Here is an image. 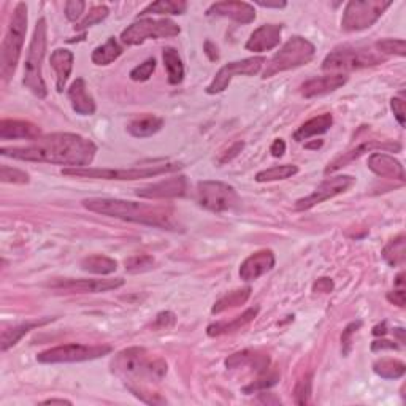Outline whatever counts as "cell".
Listing matches in <instances>:
<instances>
[{
	"mask_svg": "<svg viewBox=\"0 0 406 406\" xmlns=\"http://www.w3.org/2000/svg\"><path fill=\"white\" fill-rule=\"evenodd\" d=\"M97 146L78 134L59 132L40 137L34 145L21 148H2L0 154L25 162L54 163L71 168H86L94 162Z\"/></svg>",
	"mask_w": 406,
	"mask_h": 406,
	"instance_id": "1",
	"label": "cell"
},
{
	"mask_svg": "<svg viewBox=\"0 0 406 406\" xmlns=\"http://www.w3.org/2000/svg\"><path fill=\"white\" fill-rule=\"evenodd\" d=\"M111 371L120 376L127 389L149 405H163L166 398H161L148 389L149 384H159L167 375L168 365L162 357L151 354L145 348H127L117 352L111 360Z\"/></svg>",
	"mask_w": 406,
	"mask_h": 406,
	"instance_id": "2",
	"label": "cell"
},
{
	"mask_svg": "<svg viewBox=\"0 0 406 406\" xmlns=\"http://www.w3.org/2000/svg\"><path fill=\"white\" fill-rule=\"evenodd\" d=\"M83 207L97 214L148 227H157L162 231L176 232L181 228L175 209L168 205L137 203L121 199H86L83 200Z\"/></svg>",
	"mask_w": 406,
	"mask_h": 406,
	"instance_id": "3",
	"label": "cell"
},
{
	"mask_svg": "<svg viewBox=\"0 0 406 406\" xmlns=\"http://www.w3.org/2000/svg\"><path fill=\"white\" fill-rule=\"evenodd\" d=\"M25 32H28V5L19 2L10 19L8 29L0 48V76L6 83L11 80L24 47Z\"/></svg>",
	"mask_w": 406,
	"mask_h": 406,
	"instance_id": "4",
	"label": "cell"
},
{
	"mask_svg": "<svg viewBox=\"0 0 406 406\" xmlns=\"http://www.w3.org/2000/svg\"><path fill=\"white\" fill-rule=\"evenodd\" d=\"M47 43H48V25L45 18L38 19L34 29V35L28 50L24 64V86L28 88L32 94L38 99H45L48 95V88L45 84L42 75V65L45 54H47Z\"/></svg>",
	"mask_w": 406,
	"mask_h": 406,
	"instance_id": "5",
	"label": "cell"
},
{
	"mask_svg": "<svg viewBox=\"0 0 406 406\" xmlns=\"http://www.w3.org/2000/svg\"><path fill=\"white\" fill-rule=\"evenodd\" d=\"M182 168L180 162L157 163L151 167L137 168H64L62 175L76 176V178H93V180H110V181H135L143 178H153L163 173H175Z\"/></svg>",
	"mask_w": 406,
	"mask_h": 406,
	"instance_id": "6",
	"label": "cell"
},
{
	"mask_svg": "<svg viewBox=\"0 0 406 406\" xmlns=\"http://www.w3.org/2000/svg\"><path fill=\"white\" fill-rule=\"evenodd\" d=\"M316 48L314 45L303 37H292L287 40L281 50L267 64L264 78H272L283 71L302 67L314 57Z\"/></svg>",
	"mask_w": 406,
	"mask_h": 406,
	"instance_id": "7",
	"label": "cell"
},
{
	"mask_svg": "<svg viewBox=\"0 0 406 406\" xmlns=\"http://www.w3.org/2000/svg\"><path fill=\"white\" fill-rule=\"evenodd\" d=\"M385 61L376 48H352L344 47L333 50L329 56L324 59V71H352L365 67H373Z\"/></svg>",
	"mask_w": 406,
	"mask_h": 406,
	"instance_id": "8",
	"label": "cell"
},
{
	"mask_svg": "<svg viewBox=\"0 0 406 406\" xmlns=\"http://www.w3.org/2000/svg\"><path fill=\"white\" fill-rule=\"evenodd\" d=\"M181 32L180 25L172 19H139L122 30L121 42L129 47L141 45L146 40H159V38L176 37Z\"/></svg>",
	"mask_w": 406,
	"mask_h": 406,
	"instance_id": "9",
	"label": "cell"
},
{
	"mask_svg": "<svg viewBox=\"0 0 406 406\" xmlns=\"http://www.w3.org/2000/svg\"><path fill=\"white\" fill-rule=\"evenodd\" d=\"M390 5L392 2H384V0H351L344 8L342 28L346 32L369 29Z\"/></svg>",
	"mask_w": 406,
	"mask_h": 406,
	"instance_id": "10",
	"label": "cell"
},
{
	"mask_svg": "<svg viewBox=\"0 0 406 406\" xmlns=\"http://www.w3.org/2000/svg\"><path fill=\"white\" fill-rule=\"evenodd\" d=\"M113 351L108 344H78L70 343L64 346H56L40 352L37 360L42 364H75L86 362L110 354Z\"/></svg>",
	"mask_w": 406,
	"mask_h": 406,
	"instance_id": "11",
	"label": "cell"
},
{
	"mask_svg": "<svg viewBox=\"0 0 406 406\" xmlns=\"http://www.w3.org/2000/svg\"><path fill=\"white\" fill-rule=\"evenodd\" d=\"M197 200L202 208L213 213L232 211L241 203L235 187L222 181H200L197 185Z\"/></svg>",
	"mask_w": 406,
	"mask_h": 406,
	"instance_id": "12",
	"label": "cell"
},
{
	"mask_svg": "<svg viewBox=\"0 0 406 406\" xmlns=\"http://www.w3.org/2000/svg\"><path fill=\"white\" fill-rule=\"evenodd\" d=\"M265 64V57H250V59H243V61H237V62H228L224 65L216 76L213 78V81L208 84L207 93L208 94H221L228 88L231 84L232 78L237 75H245V76H254L257 75L262 70Z\"/></svg>",
	"mask_w": 406,
	"mask_h": 406,
	"instance_id": "13",
	"label": "cell"
},
{
	"mask_svg": "<svg viewBox=\"0 0 406 406\" xmlns=\"http://www.w3.org/2000/svg\"><path fill=\"white\" fill-rule=\"evenodd\" d=\"M356 178L354 176L349 175H338V176H332V178H327L325 181L320 182V185L314 189V192H311L306 197L300 199L296 202V208L297 211H306V209H311L319 203H323L325 200H330L337 195L343 194L346 191L354 186Z\"/></svg>",
	"mask_w": 406,
	"mask_h": 406,
	"instance_id": "14",
	"label": "cell"
},
{
	"mask_svg": "<svg viewBox=\"0 0 406 406\" xmlns=\"http://www.w3.org/2000/svg\"><path fill=\"white\" fill-rule=\"evenodd\" d=\"M124 286L122 278L115 279H56L47 283V287L69 294H99Z\"/></svg>",
	"mask_w": 406,
	"mask_h": 406,
	"instance_id": "15",
	"label": "cell"
},
{
	"mask_svg": "<svg viewBox=\"0 0 406 406\" xmlns=\"http://www.w3.org/2000/svg\"><path fill=\"white\" fill-rule=\"evenodd\" d=\"M373 151H385V153H400L402 151V145L400 143H394V141H379V140H369L359 145L357 148L351 149L349 153H346L344 156L337 157L335 161L329 166L325 167V175L338 172L340 168H343L351 163L352 161H357L359 157H362L366 153H373Z\"/></svg>",
	"mask_w": 406,
	"mask_h": 406,
	"instance_id": "16",
	"label": "cell"
},
{
	"mask_svg": "<svg viewBox=\"0 0 406 406\" xmlns=\"http://www.w3.org/2000/svg\"><path fill=\"white\" fill-rule=\"evenodd\" d=\"M187 191V181L186 176H173V178L162 180L154 185L143 186L137 189V195L141 199H175L182 197Z\"/></svg>",
	"mask_w": 406,
	"mask_h": 406,
	"instance_id": "17",
	"label": "cell"
},
{
	"mask_svg": "<svg viewBox=\"0 0 406 406\" xmlns=\"http://www.w3.org/2000/svg\"><path fill=\"white\" fill-rule=\"evenodd\" d=\"M207 13L208 16L228 18L240 24H250L255 19L254 6L246 2H237V0H226V2L213 4Z\"/></svg>",
	"mask_w": 406,
	"mask_h": 406,
	"instance_id": "18",
	"label": "cell"
},
{
	"mask_svg": "<svg viewBox=\"0 0 406 406\" xmlns=\"http://www.w3.org/2000/svg\"><path fill=\"white\" fill-rule=\"evenodd\" d=\"M274 254L270 250H262L251 254L243 264L240 267V278L246 281V283H251V281L259 279L260 277H264L265 273L273 270L274 267Z\"/></svg>",
	"mask_w": 406,
	"mask_h": 406,
	"instance_id": "19",
	"label": "cell"
},
{
	"mask_svg": "<svg viewBox=\"0 0 406 406\" xmlns=\"http://www.w3.org/2000/svg\"><path fill=\"white\" fill-rule=\"evenodd\" d=\"M283 25L281 24H264L255 29L250 40L246 42V50L253 52H265L277 48L281 42Z\"/></svg>",
	"mask_w": 406,
	"mask_h": 406,
	"instance_id": "20",
	"label": "cell"
},
{
	"mask_svg": "<svg viewBox=\"0 0 406 406\" xmlns=\"http://www.w3.org/2000/svg\"><path fill=\"white\" fill-rule=\"evenodd\" d=\"M42 130L29 121L2 120L0 121V140H38Z\"/></svg>",
	"mask_w": 406,
	"mask_h": 406,
	"instance_id": "21",
	"label": "cell"
},
{
	"mask_svg": "<svg viewBox=\"0 0 406 406\" xmlns=\"http://www.w3.org/2000/svg\"><path fill=\"white\" fill-rule=\"evenodd\" d=\"M346 81H348V76H344L343 74L318 76L303 83L302 88H300V93H302V95L306 97V99H311V97L333 93V91L344 86Z\"/></svg>",
	"mask_w": 406,
	"mask_h": 406,
	"instance_id": "22",
	"label": "cell"
},
{
	"mask_svg": "<svg viewBox=\"0 0 406 406\" xmlns=\"http://www.w3.org/2000/svg\"><path fill=\"white\" fill-rule=\"evenodd\" d=\"M369 168L373 173L383 178H392L405 181V168L400 161L384 153H373L369 157Z\"/></svg>",
	"mask_w": 406,
	"mask_h": 406,
	"instance_id": "23",
	"label": "cell"
},
{
	"mask_svg": "<svg viewBox=\"0 0 406 406\" xmlns=\"http://www.w3.org/2000/svg\"><path fill=\"white\" fill-rule=\"evenodd\" d=\"M69 100L71 103V108L81 116H91L95 113V102L94 97L89 94L88 84L83 78H76L69 88Z\"/></svg>",
	"mask_w": 406,
	"mask_h": 406,
	"instance_id": "24",
	"label": "cell"
},
{
	"mask_svg": "<svg viewBox=\"0 0 406 406\" xmlns=\"http://www.w3.org/2000/svg\"><path fill=\"white\" fill-rule=\"evenodd\" d=\"M74 61H75L74 52L69 50L59 48L56 51H52V54L50 57V64L56 71L57 93H64L65 84H67L69 78L71 75V70H74Z\"/></svg>",
	"mask_w": 406,
	"mask_h": 406,
	"instance_id": "25",
	"label": "cell"
},
{
	"mask_svg": "<svg viewBox=\"0 0 406 406\" xmlns=\"http://www.w3.org/2000/svg\"><path fill=\"white\" fill-rule=\"evenodd\" d=\"M268 365H270V357L264 354V352L251 349L235 352V354L226 359L227 369H245V366H251L255 371H265Z\"/></svg>",
	"mask_w": 406,
	"mask_h": 406,
	"instance_id": "26",
	"label": "cell"
},
{
	"mask_svg": "<svg viewBox=\"0 0 406 406\" xmlns=\"http://www.w3.org/2000/svg\"><path fill=\"white\" fill-rule=\"evenodd\" d=\"M333 124V116L330 113H324L320 116L313 117V120L306 121L305 124L298 127V130L294 134V140L296 141H305L310 140L311 137L323 135L325 132H329Z\"/></svg>",
	"mask_w": 406,
	"mask_h": 406,
	"instance_id": "27",
	"label": "cell"
},
{
	"mask_svg": "<svg viewBox=\"0 0 406 406\" xmlns=\"http://www.w3.org/2000/svg\"><path fill=\"white\" fill-rule=\"evenodd\" d=\"M257 314H259V306L250 308V310H246L243 314H240V316L231 320V323H216V324L208 325L207 333L209 337H219V335H226V333H231L235 330H241L243 327L253 323Z\"/></svg>",
	"mask_w": 406,
	"mask_h": 406,
	"instance_id": "28",
	"label": "cell"
},
{
	"mask_svg": "<svg viewBox=\"0 0 406 406\" xmlns=\"http://www.w3.org/2000/svg\"><path fill=\"white\" fill-rule=\"evenodd\" d=\"M163 126V120L154 115H145L140 117H135L134 121L129 122L127 130L130 135L137 137V139H146L159 132Z\"/></svg>",
	"mask_w": 406,
	"mask_h": 406,
	"instance_id": "29",
	"label": "cell"
},
{
	"mask_svg": "<svg viewBox=\"0 0 406 406\" xmlns=\"http://www.w3.org/2000/svg\"><path fill=\"white\" fill-rule=\"evenodd\" d=\"M51 320H54V319L47 318V319H40V320H29V323L19 324L16 327H11V329H8V330H4L2 332V351L4 352L8 351L24 335H28L30 330H34V329H37V327H42L45 324H48V323H51Z\"/></svg>",
	"mask_w": 406,
	"mask_h": 406,
	"instance_id": "30",
	"label": "cell"
},
{
	"mask_svg": "<svg viewBox=\"0 0 406 406\" xmlns=\"http://www.w3.org/2000/svg\"><path fill=\"white\" fill-rule=\"evenodd\" d=\"M162 57H163V65H166L167 69L168 83L170 84L182 83V80H185V65H182L178 51L172 47H167L163 48Z\"/></svg>",
	"mask_w": 406,
	"mask_h": 406,
	"instance_id": "31",
	"label": "cell"
},
{
	"mask_svg": "<svg viewBox=\"0 0 406 406\" xmlns=\"http://www.w3.org/2000/svg\"><path fill=\"white\" fill-rule=\"evenodd\" d=\"M250 297H251V287H243V289L227 292L226 296H222L218 302L213 305L211 313L219 314L227 310H232V308H237L240 305H245Z\"/></svg>",
	"mask_w": 406,
	"mask_h": 406,
	"instance_id": "32",
	"label": "cell"
},
{
	"mask_svg": "<svg viewBox=\"0 0 406 406\" xmlns=\"http://www.w3.org/2000/svg\"><path fill=\"white\" fill-rule=\"evenodd\" d=\"M121 54H122V47L117 43L115 37H110L107 42L93 51V56H91V59H93V62L95 65H110L111 62H115Z\"/></svg>",
	"mask_w": 406,
	"mask_h": 406,
	"instance_id": "33",
	"label": "cell"
},
{
	"mask_svg": "<svg viewBox=\"0 0 406 406\" xmlns=\"http://www.w3.org/2000/svg\"><path fill=\"white\" fill-rule=\"evenodd\" d=\"M383 259L390 267H403L406 262V238L405 235H398L397 238L389 241L383 250Z\"/></svg>",
	"mask_w": 406,
	"mask_h": 406,
	"instance_id": "34",
	"label": "cell"
},
{
	"mask_svg": "<svg viewBox=\"0 0 406 406\" xmlns=\"http://www.w3.org/2000/svg\"><path fill=\"white\" fill-rule=\"evenodd\" d=\"M187 10V4L182 0H159V2L149 4L145 10H141L139 16L146 15H182Z\"/></svg>",
	"mask_w": 406,
	"mask_h": 406,
	"instance_id": "35",
	"label": "cell"
},
{
	"mask_svg": "<svg viewBox=\"0 0 406 406\" xmlns=\"http://www.w3.org/2000/svg\"><path fill=\"white\" fill-rule=\"evenodd\" d=\"M81 268L84 272L94 274H111L113 272H116L117 264L116 260L107 257V255L94 254L81 260Z\"/></svg>",
	"mask_w": 406,
	"mask_h": 406,
	"instance_id": "36",
	"label": "cell"
},
{
	"mask_svg": "<svg viewBox=\"0 0 406 406\" xmlns=\"http://www.w3.org/2000/svg\"><path fill=\"white\" fill-rule=\"evenodd\" d=\"M373 370H375L378 376L384 379H400L405 375L406 366L402 360L385 357L376 360V362L373 364Z\"/></svg>",
	"mask_w": 406,
	"mask_h": 406,
	"instance_id": "37",
	"label": "cell"
},
{
	"mask_svg": "<svg viewBox=\"0 0 406 406\" xmlns=\"http://www.w3.org/2000/svg\"><path fill=\"white\" fill-rule=\"evenodd\" d=\"M298 173L297 166H291V163H284V166H277L268 170H262L255 175V181L257 182H270V181H281L292 178L294 175Z\"/></svg>",
	"mask_w": 406,
	"mask_h": 406,
	"instance_id": "38",
	"label": "cell"
},
{
	"mask_svg": "<svg viewBox=\"0 0 406 406\" xmlns=\"http://www.w3.org/2000/svg\"><path fill=\"white\" fill-rule=\"evenodd\" d=\"M110 15L108 6L105 5H97L94 8H91L86 16H84L80 23H76L75 29L76 30H86L88 28H93V25L102 23L105 18Z\"/></svg>",
	"mask_w": 406,
	"mask_h": 406,
	"instance_id": "39",
	"label": "cell"
},
{
	"mask_svg": "<svg viewBox=\"0 0 406 406\" xmlns=\"http://www.w3.org/2000/svg\"><path fill=\"white\" fill-rule=\"evenodd\" d=\"M153 267H154L153 255H146V254L134 255V257L126 260V270L129 273H143V272L151 270Z\"/></svg>",
	"mask_w": 406,
	"mask_h": 406,
	"instance_id": "40",
	"label": "cell"
},
{
	"mask_svg": "<svg viewBox=\"0 0 406 406\" xmlns=\"http://www.w3.org/2000/svg\"><path fill=\"white\" fill-rule=\"evenodd\" d=\"M383 56L385 54H395V56H405L406 54V43L405 40H397V38H385L376 43L375 47Z\"/></svg>",
	"mask_w": 406,
	"mask_h": 406,
	"instance_id": "41",
	"label": "cell"
},
{
	"mask_svg": "<svg viewBox=\"0 0 406 406\" xmlns=\"http://www.w3.org/2000/svg\"><path fill=\"white\" fill-rule=\"evenodd\" d=\"M0 181L13 182V185H28L29 175L19 168L2 166L0 167Z\"/></svg>",
	"mask_w": 406,
	"mask_h": 406,
	"instance_id": "42",
	"label": "cell"
},
{
	"mask_svg": "<svg viewBox=\"0 0 406 406\" xmlns=\"http://www.w3.org/2000/svg\"><path fill=\"white\" fill-rule=\"evenodd\" d=\"M311 392H313V375H305L296 384V389H294V395H296V403L297 405H306L308 402H310Z\"/></svg>",
	"mask_w": 406,
	"mask_h": 406,
	"instance_id": "43",
	"label": "cell"
},
{
	"mask_svg": "<svg viewBox=\"0 0 406 406\" xmlns=\"http://www.w3.org/2000/svg\"><path fill=\"white\" fill-rule=\"evenodd\" d=\"M154 70H156V59L149 57L143 64L137 65V67L130 71L129 76L132 81H148L149 78L153 76Z\"/></svg>",
	"mask_w": 406,
	"mask_h": 406,
	"instance_id": "44",
	"label": "cell"
},
{
	"mask_svg": "<svg viewBox=\"0 0 406 406\" xmlns=\"http://www.w3.org/2000/svg\"><path fill=\"white\" fill-rule=\"evenodd\" d=\"M84 8H86V4H84L83 0H69V2L65 4V16H67V19L71 23L80 21Z\"/></svg>",
	"mask_w": 406,
	"mask_h": 406,
	"instance_id": "45",
	"label": "cell"
},
{
	"mask_svg": "<svg viewBox=\"0 0 406 406\" xmlns=\"http://www.w3.org/2000/svg\"><path fill=\"white\" fill-rule=\"evenodd\" d=\"M362 327V323L357 320V323H351L346 329L343 330V335H342V346H343V354L348 356V352L351 349V338L354 333Z\"/></svg>",
	"mask_w": 406,
	"mask_h": 406,
	"instance_id": "46",
	"label": "cell"
},
{
	"mask_svg": "<svg viewBox=\"0 0 406 406\" xmlns=\"http://www.w3.org/2000/svg\"><path fill=\"white\" fill-rule=\"evenodd\" d=\"M176 323V316L172 313V311H162L157 314V318H156V323H154V329H172V327L175 325Z\"/></svg>",
	"mask_w": 406,
	"mask_h": 406,
	"instance_id": "47",
	"label": "cell"
},
{
	"mask_svg": "<svg viewBox=\"0 0 406 406\" xmlns=\"http://www.w3.org/2000/svg\"><path fill=\"white\" fill-rule=\"evenodd\" d=\"M390 107L392 111H394V116L395 120L398 121L402 127H405V122H406V108H405V100L400 99V97H394V99L390 100Z\"/></svg>",
	"mask_w": 406,
	"mask_h": 406,
	"instance_id": "48",
	"label": "cell"
},
{
	"mask_svg": "<svg viewBox=\"0 0 406 406\" xmlns=\"http://www.w3.org/2000/svg\"><path fill=\"white\" fill-rule=\"evenodd\" d=\"M277 383H278V375H273V376L259 379V381H255V383H253L251 385H248V388H245L243 390L246 392V394H251V392H254V390H260V389L272 388V385H274Z\"/></svg>",
	"mask_w": 406,
	"mask_h": 406,
	"instance_id": "49",
	"label": "cell"
},
{
	"mask_svg": "<svg viewBox=\"0 0 406 406\" xmlns=\"http://www.w3.org/2000/svg\"><path fill=\"white\" fill-rule=\"evenodd\" d=\"M333 291V281L330 278H319L316 283L313 284V292L320 294H329Z\"/></svg>",
	"mask_w": 406,
	"mask_h": 406,
	"instance_id": "50",
	"label": "cell"
},
{
	"mask_svg": "<svg viewBox=\"0 0 406 406\" xmlns=\"http://www.w3.org/2000/svg\"><path fill=\"white\" fill-rule=\"evenodd\" d=\"M245 148V143L243 141H237L235 145H232L231 149H227V151L224 153V156L221 157L219 159V163H226L228 161H232L233 157H237L240 153H241V149Z\"/></svg>",
	"mask_w": 406,
	"mask_h": 406,
	"instance_id": "51",
	"label": "cell"
},
{
	"mask_svg": "<svg viewBox=\"0 0 406 406\" xmlns=\"http://www.w3.org/2000/svg\"><path fill=\"white\" fill-rule=\"evenodd\" d=\"M388 300L390 303H394L400 308H405L406 302V296H405V289H395L388 294Z\"/></svg>",
	"mask_w": 406,
	"mask_h": 406,
	"instance_id": "52",
	"label": "cell"
},
{
	"mask_svg": "<svg viewBox=\"0 0 406 406\" xmlns=\"http://www.w3.org/2000/svg\"><path fill=\"white\" fill-rule=\"evenodd\" d=\"M384 349H398V346L395 343L389 342V340H378L371 344V351H384Z\"/></svg>",
	"mask_w": 406,
	"mask_h": 406,
	"instance_id": "53",
	"label": "cell"
},
{
	"mask_svg": "<svg viewBox=\"0 0 406 406\" xmlns=\"http://www.w3.org/2000/svg\"><path fill=\"white\" fill-rule=\"evenodd\" d=\"M270 153H272L273 157H281V156H283L286 153V143H284V140H281V139L274 140L272 148H270Z\"/></svg>",
	"mask_w": 406,
	"mask_h": 406,
	"instance_id": "54",
	"label": "cell"
},
{
	"mask_svg": "<svg viewBox=\"0 0 406 406\" xmlns=\"http://www.w3.org/2000/svg\"><path fill=\"white\" fill-rule=\"evenodd\" d=\"M205 52H207V56L209 57V61H218L219 59L218 48H216V45H213L211 42L205 43Z\"/></svg>",
	"mask_w": 406,
	"mask_h": 406,
	"instance_id": "55",
	"label": "cell"
},
{
	"mask_svg": "<svg viewBox=\"0 0 406 406\" xmlns=\"http://www.w3.org/2000/svg\"><path fill=\"white\" fill-rule=\"evenodd\" d=\"M257 5H260V6H264V8H284V6L287 5L286 2H262V0H257V2H255Z\"/></svg>",
	"mask_w": 406,
	"mask_h": 406,
	"instance_id": "56",
	"label": "cell"
},
{
	"mask_svg": "<svg viewBox=\"0 0 406 406\" xmlns=\"http://www.w3.org/2000/svg\"><path fill=\"white\" fill-rule=\"evenodd\" d=\"M43 405H71L70 400H65V398H48V400L42 402Z\"/></svg>",
	"mask_w": 406,
	"mask_h": 406,
	"instance_id": "57",
	"label": "cell"
},
{
	"mask_svg": "<svg viewBox=\"0 0 406 406\" xmlns=\"http://www.w3.org/2000/svg\"><path fill=\"white\" fill-rule=\"evenodd\" d=\"M385 332H388V329H385V323H383L381 325H376L375 329H373V335H385Z\"/></svg>",
	"mask_w": 406,
	"mask_h": 406,
	"instance_id": "58",
	"label": "cell"
},
{
	"mask_svg": "<svg viewBox=\"0 0 406 406\" xmlns=\"http://www.w3.org/2000/svg\"><path fill=\"white\" fill-rule=\"evenodd\" d=\"M395 286H397V289H405V274L400 273L397 277L395 279Z\"/></svg>",
	"mask_w": 406,
	"mask_h": 406,
	"instance_id": "59",
	"label": "cell"
}]
</instances>
